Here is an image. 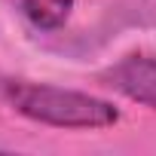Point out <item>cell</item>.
Returning a JSON list of instances; mask_svg holds the SVG:
<instances>
[{
	"label": "cell",
	"instance_id": "1",
	"mask_svg": "<svg viewBox=\"0 0 156 156\" xmlns=\"http://www.w3.org/2000/svg\"><path fill=\"white\" fill-rule=\"evenodd\" d=\"M0 95L16 113L55 129H107L119 122V110L110 101L52 83L6 76L0 80Z\"/></svg>",
	"mask_w": 156,
	"mask_h": 156
},
{
	"label": "cell",
	"instance_id": "2",
	"mask_svg": "<svg viewBox=\"0 0 156 156\" xmlns=\"http://www.w3.org/2000/svg\"><path fill=\"white\" fill-rule=\"evenodd\" d=\"M101 80L107 86H113L119 95L156 110V55L132 52V55L119 58L113 67H107L101 73Z\"/></svg>",
	"mask_w": 156,
	"mask_h": 156
},
{
	"label": "cell",
	"instance_id": "3",
	"mask_svg": "<svg viewBox=\"0 0 156 156\" xmlns=\"http://www.w3.org/2000/svg\"><path fill=\"white\" fill-rule=\"evenodd\" d=\"M76 0H22V12L28 16V22L40 31H58L70 12H73Z\"/></svg>",
	"mask_w": 156,
	"mask_h": 156
}]
</instances>
